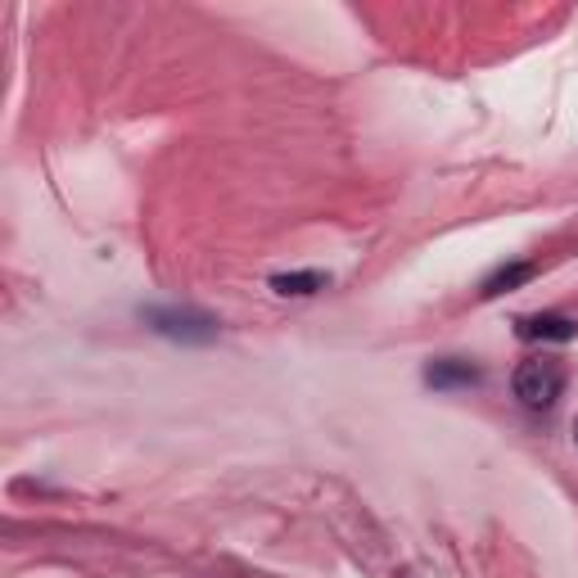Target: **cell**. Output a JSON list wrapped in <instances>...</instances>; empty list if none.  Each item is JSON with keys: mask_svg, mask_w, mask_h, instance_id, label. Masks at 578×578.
<instances>
[{"mask_svg": "<svg viewBox=\"0 0 578 578\" xmlns=\"http://www.w3.org/2000/svg\"><path fill=\"white\" fill-rule=\"evenodd\" d=\"M511 389L515 398L529 407V411H547L556 407V398L565 394V362L552 358V353H537V358H524L511 375Z\"/></svg>", "mask_w": 578, "mask_h": 578, "instance_id": "cell-1", "label": "cell"}, {"mask_svg": "<svg viewBox=\"0 0 578 578\" xmlns=\"http://www.w3.org/2000/svg\"><path fill=\"white\" fill-rule=\"evenodd\" d=\"M140 321L154 330V335H163L172 343H213L222 335V321L200 313V307H140Z\"/></svg>", "mask_w": 578, "mask_h": 578, "instance_id": "cell-2", "label": "cell"}, {"mask_svg": "<svg viewBox=\"0 0 578 578\" xmlns=\"http://www.w3.org/2000/svg\"><path fill=\"white\" fill-rule=\"evenodd\" d=\"M426 384L430 389H471V384H479V366L466 358H434L426 366Z\"/></svg>", "mask_w": 578, "mask_h": 578, "instance_id": "cell-3", "label": "cell"}, {"mask_svg": "<svg viewBox=\"0 0 578 578\" xmlns=\"http://www.w3.org/2000/svg\"><path fill=\"white\" fill-rule=\"evenodd\" d=\"M515 335L520 339H552V343H569L578 335V326L560 313H533V317H520L515 321Z\"/></svg>", "mask_w": 578, "mask_h": 578, "instance_id": "cell-4", "label": "cell"}, {"mask_svg": "<svg viewBox=\"0 0 578 578\" xmlns=\"http://www.w3.org/2000/svg\"><path fill=\"white\" fill-rule=\"evenodd\" d=\"M326 285H330V272H317V267H307V272H281V276H272V290L285 294V298L321 294Z\"/></svg>", "mask_w": 578, "mask_h": 578, "instance_id": "cell-5", "label": "cell"}, {"mask_svg": "<svg viewBox=\"0 0 578 578\" xmlns=\"http://www.w3.org/2000/svg\"><path fill=\"white\" fill-rule=\"evenodd\" d=\"M533 272H537L533 262H507V267H497V272L479 285V298H497V294H507V290H520V285L533 281Z\"/></svg>", "mask_w": 578, "mask_h": 578, "instance_id": "cell-6", "label": "cell"}, {"mask_svg": "<svg viewBox=\"0 0 578 578\" xmlns=\"http://www.w3.org/2000/svg\"><path fill=\"white\" fill-rule=\"evenodd\" d=\"M574 439H578V420H574Z\"/></svg>", "mask_w": 578, "mask_h": 578, "instance_id": "cell-7", "label": "cell"}]
</instances>
